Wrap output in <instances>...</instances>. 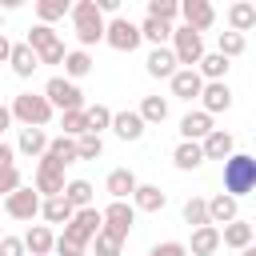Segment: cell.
<instances>
[{
  "instance_id": "cell-1",
  "label": "cell",
  "mask_w": 256,
  "mask_h": 256,
  "mask_svg": "<svg viewBox=\"0 0 256 256\" xmlns=\"http://www.w3.org/2000/svg\"><path fill=\"white\" fill-rule=\"evenodd\" d=\"M256 188V156L252 152H232L224 160V196L240 200Z\"/></svg>"
},
{
  "instance_id": "cell-2",
  "label": "cell",
  "mask_w": 256,
  "mask_h": 256,
  "mask_svg": "<svg viewBox=\"0 0 256 256\" xmlns=\"http://www.w3.org/2000/svg\"><path fill=\"white\" fill-rule=\"evenodd\" d=\"M68 16H72V28H76V40H80L84 52L104 40V16L96 12V0H76L68 8Z\"/></svg>"
},
{
  "instance_id": "cell-3",
  "label": "cell",
  "mask_w": 256,
  "mask_h": 256,
  "mask_svg": "<svg viewBox=\"0 0 256 256\" xmlns=\"http://www.w3.org/2000/svg\"><path fill=\"white\" fill-rule=\"evenodd\" d=\"M8 112H12V120H20L24 128H44V124L52 120V104H48L40 92H20V96L8 104Z\"/></svg>"
},
{
  "instance_id": "cell-4",
  "label": "cell",
  "mask_w": 256,
  "mask_h": 256,
  "mask_svg": "<svg viewBox=\"0 0 256 256\" xmlns=\"http://www.w3.org/2000/svg\"><path fill=\"white\" fill-rule=\"evenodd\" d=\"M172 56H176V68H196L204 56V36L184 28V24L172 28Z\"/></svg>"
},
{
  "instance_id": "cell-5",
  "label": "cell",
  "mask_w": 256,
  "mask_h": 256,
  "mask_svg": "<svg viewBox=\"0 0 256 256\" xmlns=\"http://www.w3.org/2000/svg\"><path fill=\"white\" fill-rule=\"evenodd\" d=\"M40 96L52 104V112H56V108H60V112H76V108H84V92H80L72 80H64V76H52V80L44 84Z\"/></svg>"
},
{
  "instance_id": "cell-6",
  "label": "cell",
  "mask_w": 256,
  "mask_h": 256,
  "mask_svg": "<svg viewBox=\"0 0 256 256\" xmlns=\"http://www.w3.org/2000/svg\"><path fill=\"white\" fill-rule=\"evenodd\" d=\"M104 44L116 48V52H136L140 48V28L128 16H112V20H104Z\"/></svg>"
},
{
  "instance_id": "cell-7",
  "label": "cell",
  "mask_w": 256,
  "mask_h": 256,
  "mask_svg": "<svg viewBox=\"0 0 256 256\" xmlns=\"http://www.w3.org/2000/svg\"><path fill=\"white\" fill-rule=\"evenodd\" d=\"M100 220H104V232L128 240V232H132V224H136V208H132L128 200H112L108 208H100Z\"/></svg>"
},
{
  "instance_id": "cell-8",
  "label": "cell",
  "mask_w": 256,
  "mask_h": 256,
  "mask_svg": "<svg viewBox=\"0 0 256 256\" xmlns=\"http://www.w3.org/2000/svg\"><path fill=\"white\" fill-rule=\"evenodd\" d=\"M104 228V220H100V208L92 204V208H76L72 212V220L64 224V236H72V240H80V244H92V236Z\"/></svg>"
},
{
  "instance_id": "cell-9",
  "label": "cell",
  "mask_w": 256,
  "mask_h": 256,
  "mask_svg": "<svg viewBox=\"0 0 256 256\" xmlns=\"http://www.w3.org/2000/svg\"><path fill=\"white\" fill-rule=\"evenodd\" d=\"M64 168L60 164H52L48 156H40V164H36V180H32V188H36V196L40 200H48V196H60L64 192Z\"/></svg>"
},
{
  "instance_id": "cell-10",
  "label": "cell",
  "mask_w": 256,
  "mask_h": 256,
  "mask_svg": "<svg viewBox=\"0 0 256 256\" xmlns=\"http://www.w3.org/2000/svg\"><path fill=\"white\" fill-rule=\"evenodd\" d=\"M180 20H184V28H192V32H208V28L216 24V8H212L208 0H180Z\"/></svg>"
},
{
  "instance_id": "cell-11",
  "label": "cell",
  "mask_w": 256,
  "mask_h": 256,
  "mask_svg": "<svg viewBox=\"0 0 256 256\" xmlns=\"http://www.w3.org/2000/svg\"><path fill=\"white\" fill-rule=\"evenodd\" d=\"M4 212L12 216V220H32V216H40V196H36V188H16L12 196H4Z\"/></svg>"
},
{
  "instance_id": "cell-12",
  "label": "cell",
  "mask_w": 256,
  "mask_h": 256,
  "mask_svg": "<svg viewBox=\"0 0 256 256\" xmlns=\"http://www.w3.org/2000/svg\"><path fill=\"white\" fill-rule=\"evenodd\" d=\"M200 112H208V116H216V112H228L232 108V88L224 84V80H212V84H204L200 88Z\"/></svg>"
},
{
  "instance_id": "cell-13",
  "label": "cell",
  "mask_w": 256,
  "mask_h": 256,
  "mask_svg": "<svg viewBox=\"0 0 256 256\" xmlns=\"http://www.w3.org/2000/svg\"><path fill=\"white\" fill-rule=\"evenodd\" d=\"M200 152H204V160H228V156L236 152V140H232V132L212 128V132L200 140Z\"/></svg>"
},
{
  "instance_id": "cell-14",
  "label": "cell",
  "mask_w": 256,
  "mask_h": 256,
  "mask_svg": "<svg viewBox=\"0 0 256 256\" xmlns=\"http://www.w3.org/2000/svg\"><path fill=\"white\" fill-rule=\"evenodd\" d=\"M168 84H172V96H180V100H200V88H204L196 68H176Z\"/></svg>"
},
{
  "instance_id": "cell-15",
  "label": "cell",
  "mask_w": 256,
  "mask_h": 256,
  "mask_svg": "<svg viewBox=\"0 0 256 256\" xmlns=\"http://www.w3.org/2000/svg\"><path fill=\"white\" fill-rule=\"evenodd\" d=\"M136 172L132 168H112L108 172V180H104V192L112 196V200H132V192H136Z\"/></svg>"
},
{
  "instance_id": "cell-16",
  "label": "cell",
  "mask_w": 256,
  "mask_h": 256,
  "mask_svg": "<svg viewBox=\"0 0 256 256\" xmlns=\"http://www.w3.org/2000/svg\"><path fill=\"white\" fill-rule=\"evenodd\" d=\"M216 248H220V228H212V224L192 228V240L184 244V252H188V256H212Z\"/></svg>"
},
{
  "instance_id": "cell-17",
  "label": "cell",
  "mask_w": 256,
  "mask_h": 256,
  "mask_svg": "<svg viewBox=\"0 0 256 256\" xmlns=\"http://www.w3.org/2000/svg\"><path fill=\"white\" fill-rule=\"evenodd\" d=\"M208 132H212V116H208V112H184V116H180V140L200 144Z\"/></svg>"
},
{
  "instance_id": "cell-18",
  "label": "cell",
  "mask_w": 256,
  "mask_h": 256,
  "mask_svg": "<svg viewBox=\"0 0 256 256\" xmlns=\"http://www.w3.org/2000/svg\"><path fill=\"white\" fill-rule=\"evenodd\" d=\"M208 204V224L216 228V224H232V220H240V204L232 200V196H212V200H204Z\"/></svg>"
},
{
  "instance_id": "cell-19",
  "label": "cell",
  "mask_w": 256,
  "mask_h": 256,
  "mask_svg": "<svg viewBox=\"0 0 256 256\" xmlns=\"http://www.w3.org/2000/svg\"><path fill=\"white\" fill-rule=\"evenodd\" d=\"M144 68H148V76H156V80H172V72H176L172 48H168V44H164V48H152L148 60H144Z\"/></svg>"
},
{
  "instance_id": "cell-20",
  "label": "cell",
  "mask_w": 256,
  "mask_h": 256,
  "mask_svg": "<svg viewBox=\"0 0 256 256\" xmlns=\"http://www.w3.org/2000/svg\"><path fill=\"white\" fill-rule=\"evenodd\" d=\"M144 128H148V124H144V120H140L132 108L112 112V132H116L120 140H140V136H144Z\"/></svg>"
},
{
  "instance_id": "cell-21",
  "label": "cell",
  "mask_w": 256,
  "mask_h": 256,
  "mask_svg": "<svg viewBox=\"0 0 256 256\" xmlns=\"http://www.w3.org/2000/svg\"><path fill=\"white\" fill-rule=\"evenodd\" d=\"M168 204V196L160 192V184H136V192H132V208L136 212H160Z\"/></svg>"
},
{
  "instance_id": "cell-22",
  "label": "cell",
  "mask_w": 256,
  "mask_h": 256,
  "mask_svg": "<svg viewBox=\"0 0 256 256\" xmlns=\"http://www.w3.org/2000/svg\"><path fill=\"white\" fill-rule=\"evenodd\" d=\"M20 240H24V252H32V256H48L56 236H52V228H48V224H32Z\"/></svg>"
},
{
  "instance_id": "cell-23",
  "label": "cell",
  "mask_w": 256,
  "mask_h": 256,
  "mask_svg": "<svg viewBox=\"0 0 256 256\" xmlns=\"http://www.w3.org/2000/svg\"><path fill=\"white\" fill-rule=\"evenodd\" d=\"M8 64H12V72H16L20 80H28V76L40 68V60H36V52H32L28 44H12V56H8Z\"/></svg>"
},
{
  "instance_id": "cell-24",
  "label": "cell",
  "mask_w": 256,
  "mask_h": 256,
  "mask_svg": "<svg viewBox=\"0 0 256 256\" xmlns=\"http://www.w3.org/2000/svg\"><path fill=\"white\" fill-rule=\"evenodd\" d=\"M228 68H232V64H228L220 52H204V56H200V64H196V72H200V80H204V84L224 80V76H228Z\"/></svg>"
},
{
  "instance_id": "cell-25",
  "label": "cell",
  "mask_w": 256,
  "mask_h": 256,
  "mask_svg": "<svg viewBox=\"0 0 256 256\" xmlns=\"http://www.w3.org/2000/svg\"><path fill=\"white\" fill-rule=\"evenodd\" d=\"M44 156H48L52 164L68 168V164H76V140H68V136H52L48 148H44Z\"/></svg>"
},
{
  "instance_id": "cell-26",
  "label": "cell",
  "mask_w": 256,
  "mask_h": 256,
  "mask_svg": "<svg viewBox=\"0 0 256 256\" xmlns=\"http://www.w3.org/2000/svg\"><path fill=\"white\" fill-rule=\"evenodd\" d=\"M172 164H176L180 172H192V168H200V164H204V152H200V144H192V140H180V144L172 148Z\"/></svg>"
},
{
  "instance_id": "cell-27",
  "label": "cell",
  "mask_w": 256,
  "mask_h": 256,
  "mask_svg": "<svg viewBox=\"0 0 256 256\" xmlns=\"http://www.w3.org/2000/svg\"><path fill=\"white\" fill-rule=\"evenodd\" d=\"M220 244H228V248H248L252 244V224L248 220H232V224H224L220 228Z\"/></svg>"
},
{
  "instance_id": "cell-28",
  "label": "cell",
  "mask_w": 256,
  "mask_h": 256,
  "mask_svg": "<svg viewBox=\"0 0 256 256\" xmlns=\"http://www.w3.org/2000/svg\"><path fill=\"white\" fill-rule=\"evenodd\" d=\"M228 24H232L228 32H240V36H244V32L256 24V4H248V0H236V4L228 8Z\"/></svg>"
},
{
  "instance_id": "cell-29",
  "label": "cell",
  "mask_w": 256,
  "mask_h": 256,
  "mask_svg": "<svg viewBox=\"0 0 256 256\" xmlns=\"http://www.w3.org/2000/svg\"><path fill=\"white\" fill-rule=\"evenodd\" d=\"M72 212H76V208H72L64 196H48V200H40V216H44L48 224H68Z\"/></svg>"
},
{
  "instance_id": "cell-30",
  "label": "cell",
  "mask_w": 256,
  "mask_h": 256,
  "mask_svg": "<svg viewBox=\"0 0 256 256\" xmlns=\"http://www.w3.org/2000/svg\"><path fill=\"white\" fill-rule=\"evenodd\" d=\"M136 28H140V40H148L152 48H164V40H172V24H160L152 16H144Z\"/></svg>"
},
{
  "instance_id": "cell-31",
  "label": "cell",
  "mask_w": 256,
  "mask_h": 256,
  "mask_svg": "<svg viewBox=\"0 0 256 256\" xmlns=\"http://www.w3.org/2000/svg\"><path fill=\"white\" fill-rule=\"evenodd\" d=\"M88 72H92V56H88L84 48H72V52L64 56V80H72V84H76V80H80V76H88Z\"/></svg>"
},
{
  "instance_id": "cell-32",
  "label": "cell",
  "mask_w": 256,
  "mask_h": 256,
  "mask_svg": "<svg viewBox=\"0 0 256 256\" xmlns=\"http://www.w3.org/2000/svg\"><path fill=\"white\" fill-rule=\"evenodd\" d=\"M136 116H140L144 124H164V120H168V100H164V96H144L140 108H136Z\"/></svg>"
},
{
  "instance_id": "cell-33",
  "label": "cell",
  "mask_w": 256,
  "mask_h": 256,
  "mask_svg": "<svg viewBox=\"0 0 256 256\" xmlns=\"http://www.w3.org/2000/svg\"><path fill=\"white\" fill-rule=\"evenodd\" d=\"M16 148L24 152V156H44V148H48V136H44V128H20V140H16Z\"/></svg>"
},
{
  "instance_id": "cell-34",
  "label": "cell",
  "mask_w": 256,
  "mask_h": 256,
  "mask_svg": "<svg viewBox=\"0 0 256 256\" xmlns=\"http://www.w3.org/2000/svg\"><path fill=\"white\" fill-rule=\"evenodd\" d=\"M84 120H88V132L100 136L104 128H112V108L108 104H84Z\"/></svg>"
},
{
  "instance_id": "cell-35",
  "label": "cell",
  "mask_w": 256,
  "mask_h": 256,
  "mask_svg": "<svg viewBox=\"0 0 256 256\" xmlns=\"http://www.w3.org/2000/svg\"><path fill=\"white\" fill-rule=\"evenodd\" d=\"M60 196H64L72 208H92V184H88V180H68Z\"/></svg>"
},
{
  "instance_id": "cell-36",
  "label": "cell",
  "mask_w": 256,
  "mask_h": 256,
  "mask_svg": "<svg viewBox=\"0 0 256 256\" xmlns=\"http://www.w3.org/2000/svg\"><path fill=\"white\" fill-rule=\"evenodd\" d=\"M180 216H184L188 228H204V224H208V204H204L200 196H188L184 208H180Z\"/></svg>"
},
{
  "instance_id": "cell-37",
  "label": "cell",
  "mask_w": 256,
  "mask_h": 256,
  "mask_svg": "<svg viewBox=\"0 0 256 256\" xmlns=\"http://www.w3.org/2000/svg\"><path fill=\"white\" fill-rule=\"evenodd\" d=\"M244 48H248V40H244L240 32H220V40H216V52H220L224 60H236V56H244Z\"/></svg>"
},
{
  "instance_id": "cell-38",
  "label": "cell",
  "mask_w": 256,
  "mask_h": 256,
  "mask_svg": "<svg viewBox=\"0 0 256 256\" xmlns=\"http://www.w3.org/2000/svg\"><path fill=\"white\" fill-rule=\"evenodd\" d=\"M60 136H68V140H80L84 132H88V120H84V108H76V112H60Z\"/></svg>"
},
{
  "instance_id": "cell-39",
  "label": "cell",
  "mask_w": 256,
  "mask_h": 256,
  "mask_svg": "<svg viewBox=\"0 0 256 256\" xmlns=\"http://www.w3.org/2000/svg\"><path fill=\"white\" fill-rule=\"evenodd\" d=\"M68 0H36V16H40V24H48L52 28V20H60V16H68Z\"/></svg>"
},
{
  "instance_id": "cell-40",
  "label": "cell",
  "mask_w": 256,
  "mask_h": 256,
  "mask_svg": "<svg viewBox=\"0 0 256 256\" xmlns=\"http://www.w3.org/2000/svg\"><path fill=\"white\" fill-rule=\"evenodd\" d=\"M24 44H28V48H32L36 56H40L44 48H52V44H56V32H52L48 24H32V28H28V40H24Z\"/></svg>"
},
{
  "instance_id": "cell-41",
  "label": "cell",
  "mask_w": 256,
  "mask_h": 256,
  "mask_svg": "<svg viewBox=\"0 0 256 256\" xmlns=\"http://www.w3.org/2000/svg\"><path fill=\"white\" fill-rule=\"evenodd\" d=\"M148 16L160 24H172L180 16V0H148Z\"/></svg>"
},
{
  "instance_id": "cell-42",
  "label": "cell",
  "mask_w": 256,
  "mask_h": 256,
  "mask_svg": "<svg viewBox=\"0 0 256 256\" xmlns=\"http://www.w3.org/2000/svg\"><path fill=\"white\" fill-rule=\"evenodd\" d=\"M100 156H104V140L92 136V132H84L76 140V160H100Z\"/></svg>"
},
{
  "instance_id": "cell-43",
  "label": "cell",
  "mask_w": 256,
  "mask_h": 256,
  "mask_svg": "<svg viewBox=\"0 0 256 256\" xmlns=\"http://www.w3.org/2000/svg\"><path fill=\"white\" fill-rule=\"evenodd\" d=\"M92 248H96V256H120V248H124V240L100 228V232L92 236Z\"/></svg>"
},
{
  "instance_id": "cell-44",
  "label": "cell",
  "mask_w": 256,
  "mask_h": 256,
  "mask_svg": "<svg viewBox=\"0 0 256 256\" xmlns=\"http://www.w3.org/2000/svg\"><path fill=\"white\" fill-rule=\"evenodd\" d=\"M52 252H56V256H84V252H88V244H80V240H72V236H64V232H60V236L52 240Z\"/></svg>"
},
{
  "instance_id": "cell-45",
  "label": "cell",
  "mask_w": 256,
  "mask_h": 256,
  "mask_svg": "<svg viewBox=\"0 0 256 256\" xmlns=\"http://www.w3.org/2000/svg\"><path fill=\"white\" fill-rule=\"evenodd\" d=\"M64 56H68V48H64L60 40H56V44H52V48H44V52H40L36 60H40V64H64Z\"/></svg>"
},
{
  "instance_id": "cell-46",
  "label": "cell",
  "mask_w": 256,
  "mask_h": 256,
  "mask_svg": "<svg viewBox=\"0 0 256 256\" xmlns=\"http://www.w3.org/2000/svg\"><path fill=\"white\" fill-rule=\"evenodd\" d=\"M0 256H28L20 236H0Z\"/></svg>"
},
{
  "instance_id": "cell-47",
  "label": "cell",
  "mask_w": 256,
  "mask_h": 256,
  "mask_svg": "<svg viewBox=\"0 0 256 256\" xmlns=\"http://www.w3.org/2000/svg\"><path fill=\"white\" fill-rule=\"evenodd\" d=\"M148 256H188V252H184V244H180V240H164V244H156Z\"/></svg>"
},
{
  "instance_id": "cell-48",
  "label": "cell",
  "mask_w": 256,
  "mask_h": 256,
  "mask_svg": "<svg viewBox=\"0 0 256 256\" xmlns=\"http://www.w3.org/2000/svg\"><path fill=\"white\" fill-rule=\"evenodd\" d=\"M8 56H12V40L0 32V64H8Z\"/></svg>"
},
{
  "instance_id": "cell-49",
  "label": "cell",
  "mask_w": 256,
  "mask_h": 256,
  "mask_svg": "<svg viewBox=\"0 0 256 256\" xmlns=\"http://www.w3.org/2000/svg\"><path fill=\"white\" fill-rule=\"evenodd\" d=\"M12 156H16V152H12V148H8V144H4V140H0V164H4V168H8V164H16V160H12Z\"/></svg>"
},
{
  "instance_id": "cell-50",
  "label": "cell",
  "mask_w": 256,
  "mask_h": 256,
  "mask_svg": "<svg viewBox=\"0 0 256 256\" xmlns=\"http://www.w3.org/2000/svg\"><path fill=\"white\" fill-rule=\"evenodd\" d=\"M8 124H12V112L0 104V136H4V128H8Z\"/></svg>"
},
{
  "instance_id": "cell-51",
  "label": "cell",
  "mask_w": 256,
  "mask_h": 256,
  "mask_svg": "<svg viewBox=\"0 0 256 256\" xmlns=\"http://www.w3.org/2000/svg\"><path fill=\"white\" fill-rule=\"evenodd\" d=\"M240 256H256V244H248V248H240Z\"/></svg>"
},
{
  "instance_id": "cell-52",
  "label": "cell",
  "mask_w": 256,
  "mask_h": 256,
  "mask_svg": "<svg viewBox=\"0 0 256 256\" xmlns=\"http://www.w3.org/2000/svg\"><path fill=\"white\" fill-rule=\"evenodd\" d=\"M0 32H4V12H0Z\"/></svg>"
},
{
  "instance_id": "cell-53",
  "label": "cell",
  "mask_w": 256,
  "mask_h": 256,
  "mask_svg": "<svg viewBox=\"0 0 256 256\" xmlns=\"http://www.w3.org/2000/svg\"><path fill=\"white\" fill-rule=\"evenodd\" d=\"M8 168H12V164H8ZM0 176H4V164H0Z\"/></svg>"
},
{
  "instance_id": "cell-54",
  "label": "cell",
  "mask_w": 256,
  "mask_h": 256,
  "mask_svg": "<svg viewBox=\"0 0 256 256\" xmlns=\"http://www.w3.org/2000/svg\"><path fill=\"white\" fill-rule=\"evenodd\" d=\"M0 236H4V232H0Z\"/></svg>"
}]
</instances>
